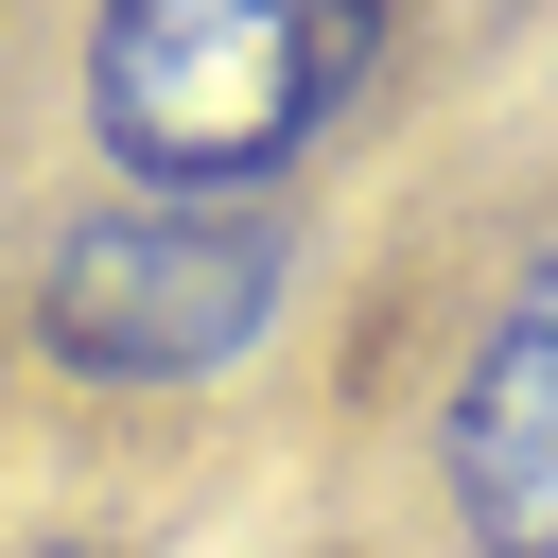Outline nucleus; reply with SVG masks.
Instances as JSON below:
<instances>
[{"label": "nucleus", "instance_id": "f257e3e1", "mask_svg": "<svg viewBox=\"0 0 558 558\" xmlns=\"http://www.w3.org/2000/svg\"><path fill=\"white\" fill-rule=\"evenodd\" d=\"M401 0H87V140L122 192L244 209L384 70Z\"/></svg>", "mask_w": 558, "mask_h": 558}, {"label": "nucleus", "instance_id": "f03ea898", "mask_svg": "<svg viewBox=\"0 0 558 558\" xmlns=\"http://www.w3.org/2000/svg\"><path fill=\"white\" fill-rule=\"evenodd\" d=\"M279 279H296L279 209L105 192V209L52 227V262H35V331H52V366H87V384H209V366L262 349Z\"/></svg>", "mask_w": 558, "mask_h": 558}, {"label": "nucleus", "instance_id": "7ed1b4c3", "mask_svg": "<svg viewBox=\"0 0 558 558\" xmlns=\"http://www.w3.org/2000/svg\"><path fill=\"white\" fill-rule=\"evenodd\" d=\"M436 488H453L471 558H558V244L488 296L453 418H436Z\"/></svg>", "mask_w": 558, "mask_h": 558}]
</instances>
